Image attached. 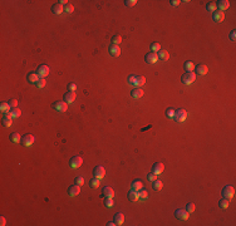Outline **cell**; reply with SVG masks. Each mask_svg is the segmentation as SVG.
Returning <instances> with one entry per match:
<instances>
[{"instance_id": "12", "label": "cell", "mask_w": 236, "mask_h": 226, "mask_svg": "<svg viewBox=\"0 0 236 226\" xmlns=\"http://www.w3.org/2000/svg\"><path fill=\"white\" fill-rule=\"evenodd\" d=\"M81 194V186L79 185H72V186L68 188V195L70 196V197H74V196H77Z\"/></svg>"}, {"instance_id": "23", "label": "cell", "mask_w": 236, "mask_h": 226, "mask_svg": "<svg viewBox=\"0 0 236 226\" xmlns=\"http://www.w3.org/2000/svg\"><path fill=\"white\" fill-rule=\"evenodd\" d=\"M157 57H158V59L159 60H168L170 58V53L165 50V49H161L158 53H157Z\"/></svg>"}, {"instance_id": "6", "label": "cell", "mask_w": 236, "mask_h": 226, "mask_svg": "<svg viewBox=\"0 0 236 226\" xmlns=\"http://www.w3.org/2000/svg\"><path fill=\"white\" fill-rule=\"evenodd\" d=\"M52 108L54 109V111H58V112H66L68 109V104L66 103V102H54V103L52 104Z\"/></svg>"}, {"instance_id": "43", "label": "cell", "mask_w": 236, "mask_h": 226, "mask_svg": "<svg viewBox=\"0 0 236 226\" xmlns=\"http://www.w3.org/2000/svg\"><path fill=\"white\" fill-rule=\"evenodd\" d=\"M195 209H196V207H195V203H192V202H188L187 206H186V210H187L190 214L193 212V211H195Z\"/></svg>"}, {"instance_id": "44", "label": "cell", "mask_w": 236, "mask_h": 226, "mask_svg": "<svg viewBox=\"0 0 236 226\" xmlns=\"http://www.w3.org/2000/svg\"><path fill=\"white\" fill-rule=\"evenodd\" d=\"M166 116L168 117V118H173V116H175V109L173 108H168L166 111Z\"/></svg>"}, {"instance_id": "21", "label": "cell", "mask_w": 236, "mask_h": 226, "mask_svg": "<svg viewBox=\"0 0 236 226\" xmlns=\"http://www.w3.org/2000/svg\"><path fill=\"white\" fill-rule=\"evenodd\" d=\"M102 194H103L104 197H113L115 196V191H113V188L112 187H109V186H106L103 187V190H102Z\"/></svg>"}, {"instance_id": "51", "label": "cell", "mask_w": 236, "mask_h": 226, "mask_svg": "<svg viewBox=\"0 0 236 226\" xmlns=\"http://www.w3.org/2000/svg\"><path fill=\"white\" fill-rule=\"evenodd\" d=\"M0 225H1V226H5V225H6V220H5V217H4V216L0 217Z\"/></svg>"}, {"instance_id": "1", "label": "cell", "mask_w": 236, "mask_h": 226, "mask_svg": "<svg viewBox=\"0 0 236 226\" xmlns=\"http://www.w3.org/2000/svg\"><path fill=\"white\" fill-rule=\"evenodd\" d=\"M186 118H187V112L185 111V109H177V111H175V116H173V119L176 121V122H185Z\"/></svg>"}, {"instance_id": "40", "label": "cell", "mask_w": 236, "mask_h": 226, "mask_svg": "<svg viewBox=\"0 0 236 226\" xmlns=\"http://www.w3.org/2000/svg\"><path fill=\"white\" fill-rule=\"evenodd\" d=\"M113 205H115V202H113V200L111 197H106L104 198V206L108 207V209H111V207H113Z\"/></svg>"}, {"instance_id": "15", "label": "cell", "mask_w": 236, "mask_h": 226, "mask_svg": "<svg viewBox=\"0 0 236 226\" xmlns=\"http://www.w3.org/2000/svg\"><path fill=\"white\" fill-rule=\"evenodd\" d=\"M163 170H165V166H163V163H161V162H156V163H153V166H152V172L156 173V175H159V173L163 172Z\"/></svg>"}, {"instance_id": "16", "label": "cell", "mask_w": 236, "mask_h": 226, "mask_svg": "<svg viewBox=\"0 0 236 226\" xmlns=\"http://www.w3.org/2000/svg\"><path fill=\"white\" fill-rule=\"evenodd\" d=\"M108 52H109V54H111L112 57H119V54H121V48H119V45L112 44V45H109Z\"/></svg>"}, {"instance_id": "2", "label": "cell", "mask_w": 236, "mask_h": 226, "mask_svg": "<svg viewBox=\"0 0 236 226\" xmlns=\"http://www.w3.org/2000/svg\"><path fill=\"white\" fill-rule=\"evenodd\" d=\"M196 79V74L192 73V72H186V73L181 77V82L184 84H191V83L195 82Z\"/></svg>"}, {"instance_id": "35", "label": "cell", "mask_w": 236, "mask_h": 226, "mask_svg": "<svg viewBox=\"0 0 236 226\" xmlns=\"http://www.w3.org/2000/svg\"><path fill=\"white\" fill-rule=\"evenodd\" d=\"M121 43H122V37H121V35L116 34V35H113V37H112V44H115V45H119Z\"/></svg>"}, {"instance_id": "20", "label": "cell", "mask_w": 236, "mask_h": 226, "mask_svg": "<svg viewBox=\"0 0 236 226\" xmlns=\"http://www.w3.org/2000/svg\"><path fill=\"white\" fill-rule=\"evenodd\" d=\"M195 72L200 75H205L208 72V68L205 65V64H199L197 67H195Z\"/></svg>"}, {"instance_id": "33", "label": "cell", "mask_w": 236, "mask_h": 226, "mask_svg": "<svg viewBox=\"0 0 236 226\" xmlns=\"http://www.w3.org/2000/svg\"><path fill=\"white\" fill-rule=\"evenodd\" d=\"M184 68H185L186 72H192L193 69H195V64H193L192 62H190V60H187V62H185Z\"/></svg>"}, {"instance_id": "5", "label": "cell", "mask_w": 236, "mask_h": 226, "mask_svg": "<svg viewBox=\"0 0 236 226\" xmlns=\"http://www.w3.org/2000/svg\"><path fill=\"white\" fill-rule=\"evenodd\" d=\"M69 165H70L72 168H79V167H81V166L83 165V158H82L81 156H74V157H72L70 161H69Z\"/></svg>"}, {"instance_id": "36", "label": "cell", "mask_w": 236, "mask_h": 226, "mask_svg": "<svg viewBox=\"0 0 236 226\" xmlns=\"http://www.w3.org/2000/svg\"><path fill=\"white\" fill-rule=\"evenodd\" d=\"M11 119H13L11 117H4L3 118V126L4 127H10L11 123H13V121Z\"/></svg>"}, {"instance_id": "13", "label": "cell", "mask_w": 236, "mask_h": 226, "mask_svg": "<svg viewBox=\"0 0 236 226\" xmlns=\"http://www.w3.org/2000/svg\"><path fill=\"white\" fill-rule=\"evenodd\" d=\"M224 19H225V14L224 11H220V10H216L212 13V20L215 23H221Z\"/></svg>"}, {"instance_id": "3", "label": "cell", "mask_w": 236, "mask_h": 226, "mask_svg": "<svg viewBox=\"0 0 236 226\" xmlns=\"http://www.w3.org/2000/svg\"><path fill=\"white\" fill-rule=\"evenodd\" d=\"M221 195H222V197H225V198H229V200L233 198L234 195H235V188L233 186H230V185H227V186H225L222 188Z\"/></svg>"}, {"instance_id": "41", "label": "cell", "mask_w": 236, "mask_h": 226, "mask_svg": "<svg viewBox=\"0 0 236 226\" xmlns=\"http://www.w3.org/2000/svg\"><path fill=\"white\" fill-rule=\"evenodd\" d=\"M35 84H37L38 88H44L45 84H47V82H45V79H44V78H39V81H38V82L35 83Z\"/></svg>"}, {"instance_id": "7", "label": "cell", "mask_w": 236, "mask_h": 226, "mask_svg": "<svg viewBox=\"0 0 236 226\" xmlns=\"http://www.w3.org/2000/svg\"><path fill=\"white\" fill-rule=\"evenodd\" d=\"M104 175H106V170H104V167L103 166H96V167L93 168V176L96 177V178H103L104 177Z\"/></svg>"}, {"instance_id": "42", "label": "cell", "mask_w": 236, "mask_h": 226, "mask_svg": "<svg viewBox=\"0 0 236 226\" xmlns=\"http://www.w3.org/2000/svg\"><path fill=\"white\" fill-rule=\"evenodd\" d=\"M74 183L75 185H79V186H82V185H84V178H83L82 176H78L74 178Z\"/></svg>"}, {"instance_id": "48", "label": "cell", "mask_w": 236, "mask_h": 226, "mask_svg": "<svg viewBox=\"0 0 236 226\" xmlns=\"http://www.w3.org/2000/svg\"><path fill=\"white\" fill-rule=\"evenodd\" d=\"M137 3V0H126L124 1V5L126 6H135Z\"/></svg>"}, {"instance_id": "4", "label": "cell", "mask_w": 236, "mask_h": 226, "mask_svg": "<svg viewBox=\"0 0 236 226\" xmlns=\"http://www.w3.org/2000/svg\"><path fill=\"white\" fill-rule=\"evenodd\" d=\"M34 141H35V138H34V136L33 134H25V136H23L21 137V141L20 143L24 147H29V146H32Z\"/></svg>"}, {"instance_id": "8", "label": "cell", "mask_w": 236, "mask_h": 226, "mask_svg": "<svg viewBox=\"0 0 236 226\" xmlns=\"http://www.w3.org/2000/svg\"><path fill=\"white\" fill-rule=\"evenodd\" d=\"M49 72H50V69H49L48 65H45V64H41V65L38 67L37 69V74L39 75L40 78H45L47 75L49 74Z\"/></svg>"}, {"instance_id": "34", "label": "cell", "mask_w": 236, "mask_h": 226, "mask_svg": "<svg viewBox=\"0 0 236 226\" xmlns=\"http://www.w3.org/2000/svg\"><path fill=\"white\" fill-rule=\"evenodd\" d=\"M99 178H96V177H93L92 180L89 181V186L92 187V188H98L99 187Z\"/></svg>"}, {"instance_id": "46", "label": "cell", "mask_w": 236, "mask_h": 226, "mask_svg": "<svg viewBox=\"0 0 236 226\" xmlns=\"http://www.w3.org/2000/svg\"><path fill=\"white\" fill-rule=\"evenodd\" d=\"M75 89H77V85H75L74 83H68L67 90H70V92H75Z\"/></svg>"}, {"instance_id": "22", "label": "cell", "mask_w": 236, "mask_h": 226, "mask_svg": "<svg viewBox=\"0 0 236 226\" xmlns=\"http://www.w3.org/2000/svg\"><path fill=\"white\" fill-rule=\"evenodd\" d=\"M131 187H132V190H135V191H141L143 188V183H142V181L141 180H135L132 182V185H131Z\"/></svg>"}, {"instance_id": "37", "label": "cell", "mask_w": 236, "mask_h": 226, "mask_svg": "<svg viewBox=\"0 0 236 226\" xmlns=\"http://www.w3.org/2000/svg\"><path fill=\"white\" fill-rule=\"evenodd\" d=\"M206 9L210 11V13H214V11L217 10V6H216V3H208L206 5Z\"/></svg>"}, {"instance_id": "14", "label": "cell", "mask_w": 236, "mask_h": 226, "mask_svg": "<svg viewBox=\"0 0 236 226\" xmlns=\"http://www.w3.org/2000/svg\"><path fill=\"white\" fill-rule=\"evenodd\" d=\"M20 114H21V111H20V109H19L18 107H15V108L11 109V111L6 112L5 114H4V117H11V118H18V117H20Z\"/></svg>"}, {"instance_id": "30", "label": "cell", "mask_w": 236, "mask_h": 226, "mask_svg": "<svg viewBox=\"0 0 236 226\" xmlns=\"http://www.w3.org/2000/svg\"><path fill=\"white\" fill-rule=\"evenodd\" d=\"M0 111H1V113H4V114H5L6 112H9L10 111L9 103H8V102H1V103H0Z\"/></svg>"}, {"instance_id": "17", "label": "cell", "mask_w": 236, "mask_h": 226, "mask_svg": "<svg viewBox=\"0 0 236 226\" xmlns=\"http://www.w3.org/2000/svg\"><path fill=\"white\" fill-rule=\"evenodd\" d=\"M64 11V6L62 5V4H59V3H55V4H53L52 5V13L53 14H62Z\"/></svg>"}, {"instance_id": "38", "label": "cell", "mask_w": 236, "mask_h": 226, "mask_svg": "<svg viewBox=\"0 0 236 226\" xmlns=\"http://www.w3.org/2000/svg\"><path fill=\"white\" fill-rule=\"evenodd\" d=\"M74 11V6L72 5L70 3H68L67 5H64V13H68V14H72Z\"/></svg>"}, {"instance_id": "28", "label": "cell", "mask_w": 236, "mask_h": 226, "mask_svg": "<svg viewBox=\"0 0 236 226\" xmlns=\"http://www.w3.org/2000/svg\"><path fill=\"white\" fill-rule=\"evenodd\" d=\"M162 187H163L162 181H159V180H155L153 182H152V188H153L155 191H159V190H162Z\"/></svg>"}, {"instance_id": "11", "label": "cell", "mask_w": 236, "mask_h": 226, "mask_svg": "<svg viewBox=\"0 0 236 226\" xmlns=\"http://www.w3.org/2000/svg\"><path fill=\"white\" fill-rule=\"evenodd\" d=\"M144 60H146V63H148V64H155L158 60L157 53H152V52L147 53V54L144 55Z\"/></svg>"}, {"instance_id": "29", "label": "cell", "mask_w": 236, "mask_h": 226, "mask_svg": "<svg viewBox=\"0 0 236 226\" xmlns=\"http://www.w3.org/2000/svg\"><path fill=\"white\" fill-rule=\"evenodd\" d=\"M144 83H146V78H144L143 75H138V77L136 78V87L141 88L142 85H144Z\"/></svg>"}, {"instance_id": "25", "label": "cell", "mask_w": 236, "mask_h": 226, "mask_svg": "<svg viewBox=\"0 0 236 226\" xmlns=\"http://www.w3.org/2000/svg\"><path fill=\"white\" fill-rule=\"evenodd\" d=\"M131 96L133 97V98H136V99H138V98H141L143 96V90L141 89V88H135V89H132V92H131Z\"/></svg>"}, {"instance_id": "24", "label": "cell", "mask_w": 236, "mask_h": 226, "mask_svg": "<svg viewBox=\"0 0 236 226\" xmlns=\"http://www.w3.org/2000/svg\"><path fill=\"white\" fill-rule=\"evenodd\" d=\"M113 221H115V224H116V225H123V222H124V216H123V214L117 212V214L115 215V218H113Z\"/></svg>"}, {"instance_id": "18", "label": "cell", "mask_w": 236, "mask_h": 226, "mask_svg": "<svg viewBox=\"0 0 236 226\" xmlns=\"http://www.w3.org/2000/svg\"><path fill=\"white\" fill-rule=\"evenodd\" d=\"M127 197L129 201H132V202H136V201H138V198H139V192L138 191H135V190H131L127 194Z\"/></svg>"}, {"instance_id": "47", "label": "cell", "mask_w": 236, "mask_h": 226, "mask_svg": "<svg viewBox=\"0 0 236 226\" xmlns=\"http://www.w3.org/2000/svg\"><path fill=\"white\" fill-rule=\"evenodd\" d=\"M148 197V192L146 191V190H141L139 191V198H142V200H144V198H147Z\"/></svg>"}, {"instance_id": "53", "label": "cell", "mask_w": 236, "mask_h": 226, "mask_svg": "<svg viewBox=\"0 0 236 226\" xmlns=\"http://www.w3.org/2000/svg\"><path fill=\"white\" fill-rule=\"evenodd\" d=\"M116 224H115V221H108L107 222V226H115Z\"/></svg>"}, {"instance_id": "19", "label": "cell", "mask_w": 236, "mask_h": 226, "mask_svg": "<svg viewBox=\"0 0 236 226\" xmlns=\"http://www.w3.org/2000/svg\"><path fill=\"white\" fill-rule=\"evenodd\" d=\"M216 6L219 8L220 11H224V10H226L230 8V3L227 1V0H220V1L216 3Z\"/></svg>"}, {"instance_id": "50", "label": "cell", "mask_w": 236, "mask_h": 226, "mask_svg": "<svg viewBox=\"0 0 236 226\" xmlns=\"http://www.w3.org/2000/svg\"><path fill=\"white\" fill-rule=\"evenodd\" d=\"M230 39L233 40V41L236 40V30H233V32L230 33Z\"/></svg>"}, {"instance_id": "49", "label": "cell", "mask_w": 236, "mask_h": 226, "mask_svg": "<svg viewBox=\"0 0 236 226\" xmlns=\"http://www.w3.org/2000/svg\"><path fill=\"white\" fill-rule=\"evenodd\" d=\"M8 103H9L10 107L15 108V107H17V105H18V101H17V99H9V101H8Z\"/></svg>"}, {"instance_id": "32", "label": "cell", "mask_w": 236, "mask_h": 226, "mask_svg": "<svg viewBox=\"0 0 236 226\" xmlns=\"http://www.w3.org/2000/svg\"><path fill=\"white\" fill-rule=\"evenodd\" d=\"M150 49H151L152 53H158L159 50H161V45H159V43H157V41H153V43L151 44Z\"/></svg>"}, {"instance_id": "26", "label": "cell", "mask_w": 236, "mask_h": 226, "mask_svg": "<svg viewBox=\"0 0 236 226\" xmlns=\"http://www.w3.org/2000/svg\"><path fill=\"white\" fill-rule=\"evenodd\" d=\"M26 79H28L29 83H35L39 81V75H38L37 73H28V75H26Z\"/></svg>"}, {"instance_id": "9", "label": "cell", "mask_w": 236, "mask_h": 226, "mask_svg": "<svg viewBox=\"0 0 236 226\" xmlns=\"http://www.w3.org/2000/svg\"><path fill=\"white\" fill-rule=\"evenodd\" d=\"M75 98H77V94H75V92L67 90V93H64V96H63V101L66 102L67 104H69V103H73V102L75 101Z\"/></svg>"}, {"instance_id": "10", "label": "cell", "mask_w": 236, "mask_h": 226, "mask_svg": "<svg viewBox=\"0 0 236 226\" xmlns=\"http://www.w3.org/2000/svg\"><path fill=\"white\" fill-rule=\"evenodd\" d=\"M175 216H176L178 220H187L188 216H190V212L187 210L178 209V210H176V212H175Z\"/></svg>"}, {"instance_id": "45", "label": "cell", "mask_w": 236, "mask_h": 226, "mask_svg": "<svg viewBox=\"0 0 236 226\" xmlns=\"http://www.w3.org/2000/svg\"><path fill=\"white\" fill-rule=\"evenodd\" d=\"M147 178H148V181L153 182L155 180H157V175H156V173H153V172H151V173H148V175H147Z\"/></svg>"}, {"instance_id": "39", "label": "cell", "mask_w": 236, "mask_h": 226, "mask_svg": "<svg viewBox=\"0 0 236 226\" xmlns=\"http://www.w3.org/2000/svg\"><path fill=\"white\" fill-rule=\"evenodd\" d=\"M136 78H137V75H135V74L128 75V78H127L128 84H129V85H136Z\"/></svg>"}, {"instance_id": "31", "label": "cell", "mask_w": 236, "mask_h": 226, "mask_svg": "<svg viewBox=\"0 0 236 226\" xmlns=\"http://www.w3.org/2000/svg\"><path fill=\"white\" fill-rule=\"evenodd\" d=\"M229 205H230V200H229V198H225V197H224V198H221V200L219 201V206L221 207V209H227V207H229Z\"/></svg>"}, {"instance_id": "52", "label": "cell", "mask_w": 236, "mask_h": 226, "mask_svg": "<svg viewBox=\"0 0 236 226\" xmlns=\"http://www.w3.org/2000/svg\"><path fill=\"white\" fill-rule=\"evenodd\" d=\"M171 5H173V6H177L178 5V4H180L181 1H180V0H171Z\"/></svg>"}, {"instance_id": "27", "label": "cell", "mask_w": 236, "mask_h": 226, "mask_svg": "<svg viewBox=\"0 0 236 226\" xmlns=\"http://www.w3.org/2000/svg\"><path fill=\"white\" fill-rule=\"evenodd\" d=\"M9 139H10L11 142H14V143H18V142L21 141V137H20V134H19L18 132H13V133H10Z\"/></svg>"}]
</instances>
